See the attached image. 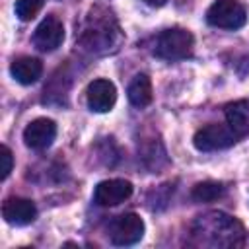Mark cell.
I'll list each match as a JSON object with an SVG mask.
<instances>
[{
  "instance_id": "cell-11",
  "label": "cell",
  "mask_w": 249,
  "mask_h": 249,
  "mask_svg": "<svg viewBox=\"0 0 249 249\" xmlns=\"http://www.w3.org/2000/svg\"><path fill=\"white\" fill-rule=\"evenodd\" d=\"M2 216L12 226H27L37 218V208L29 198L12 196L2 204Z\"/></svg>"
},
{
  "instance_id": "cell-12",
  "label": "cell",
  "mask_w": 249,
  "mask_h": 249,
  "mask_svg": "<svg viewBox=\"0 0 249 249\" xmlns=\"http://www.w3.org/2000/svg\"><path fill=\"white\" fill-rule=\"evenodd\" d=\"M10 72L14 76L16 82H19L21 86H31L35 84L41 74H43V62L35 56H19L12 62Z\"/></svg>"
},
{
  "instance_id": "cell-7",
  "label": "cell",
  "mask_w": 249,
  "mask_h": 249,
  "mask_svg": "<svg viewBox=\"0 0 249 249\" xmlns=\"http://www.w3.org/2000/svg\"><path fill=\"white\" fill-rule=\"evenodd\" d=\"M132 195V183L126 179H107L97 183L93 191V202L97 206H117Z\"/></svg>"
},
{
  "instance_id": "cell-5",
  "label": "cell",
  "mask_w": 249,
  "mask_h": 249,
  "mask_svg": "<svg viewBox=\"0 0 249 249\" xmlns=\"http://www.w3.org/2000/svg\"><path fill=\"white\" fill-rule=\"evenodd\" d=\"M89 21L80 37V43L88 49V51H93V53H105L109 51V47L113 45L115 41V31H117V25L111 27V16L105 18V19H99L95 14L89 16Z\"/></svg>"
},
{
  "instance_id": "cell-13",
  "label": "cell",
  "mask_w": 249,
  "mask_h": 249,
  "mask_svg": "<svg viewBox=\"0 0 249 249\" xmlns=\"http://www.w3.org/2000/svg\"><path fill=\"white\" fill-rule=\"evenodd\" d=\"M226 121L228 126L237 134V138L249 134V101L239 99L226 107Z\"/></svg>"
},
{
  "instance_id": "cell-6",
  "label": "cell",
  "mask_w": 249,
  "mask_h": 249,
  "mask_svg": "<svg viewBox=\"0 0 249 249\" xmlns=\"http://www.w3.org/2000/svg\"><path fill=\"white\" fill-rule=\"evenodd\" d=\"M142 235H144V220L134 212L121 214L111 222L109 237L115 245H121V247L134 245L142 239Z\"/></svg>"
},
{
  "instance_id": "cell-16",
  "label": "cell",
  "mask_w": 249,
  "mask_h": 249,
  "mask_svg": "<svg viewBox=\"0 0 249 249\" xmlns=\"http://www.w3.org/2000/svg\"><path fill=\"white\" fill-rule=\"evenodd\" d=\"M43 2L45 0H16V6H14L16 16L21 21H29L39 14V10L43 8Z\"/></svg>"
},
{
  "instance_id": "cell-3",
  "label": "cell",
  "mask_w": 249,
  "mask_h": 249,
  "mask_svg": "<svg viewBox=\"0 0 249 249\" xmlns=\"http://www.w3.org/2000/svg\"><path fill=\"white\" fill-rule=\"evenodd\" d=\"M206 21L220 29H239L247 21V12L235 0H216L206 10Z\"/></svg>"
},
{
  "instance_id": "cell-10",
  "label": "cell",
  "mask_w": 249,
  "mask_h": 249,
  "mask_svg": "<svg viewBox=\"0 0 249 249\" xmlns=\"http://www.w3.org/2000/svg\"><path fill=\"white\" fill-rule=\"evenodd\" d=\"M54 136H56V124L53 119H47V117H39V119L31 121L23 130V142L31 150L49 148L53 144Z\"/></svg>"
},
{
  "instance_id": "cell-9",
  "label": "cell",
  "mask_w": 249,
  "mask_h": 249,
  "mask_svg": "<svg viewBox=\"0 0 249 249\" xmlns=\"http://www.w3.org/2000/svg\"><path fill=\"white\" fill-rule=\"evenodd\" d=\"M86 99H88V107L93 113H107L113 109L117 101V88L111 80L97 78L88 86Z\"/></svg>"
},
{
  "instance_id": "cell-8",
  "label": "cell",
  "mask_w": 249,
  "mask_h": 249,
  "mask_svg": "<svg viewBox=\"0 0 249 249\" xmlns=\"http://www.w3.org/2000/svg\"><path fill=\"white\" fill-rule=\"evenodd\" d=\"M62 41H64V25L56 16H47L33 33V43L43 53H51L58 49Z\"/></svg>"
},
{
  "instance_id": "cell-15",
  "label": "cell",
  "mask_w": 249,
  "mask_h": 249,
  "mask_svg": "<svg viewBox=\"0 0 249 249\" xmlns=\"http://www.w3.org/2000/svg\"><path fill=\"white\" fill-rule=\"evenodd\" d=\"M226 193V187L218 181H202L196 183L191 191V198L196 202H214L218 198H222Z\"/></svg>"
},
{
  "instance_id": "cell-2",
  "label": "cell",
  "mask_w": 249,
  "mask_h": 249,
  "mask_svg": "<svg viewBox=\"0 0 249 249\" xmlns=\"http://www.w3.org/2000/svg\"><path fill=\"white\" fill-rule=\"evenodd\" d=\"M193 47H195V39L191 35V31L183 29V27H171L160 33L158 41H156V49L154 54L158 58L163 60H183L187 56L193 54Z\"/></svg>"
},
{
  "instance_id": "cell-18",
  "label": "cell",
  "mask_w": 249,
  "mask_h": 249,
  "mask_svg": "<svg viewBox=\"0 0 249 249\" xmlns=\"http://www.w3.org/2000/svg\"><path fill=\"white\" fill-rule=\"evenodd\" d=\"M148 6H154V8H160V6H163L167 0H144Z\"/></svg>"
},
{
  "instance_id": "cell-4",
  "label": "cell",
  "mask_w": 249,
  "mask_h": 249,
  "mask_svg": "<svg viewBox=\"0 0 249 249\" xmlns=\"http://www.w3.org/2000/svg\"><path fill=\"white\" fill-rule=\"evenodd\" d=\"M235 142H237V134L228 124H218V123H210L198 128L193 136V144L200 152L224 150V148L233 146Z\"/></svg>"
},
{
  "instance_id": "cell-1",
  "label": "cell",
  "mask_w": 249,
  "mask_h": 249,
  "mask_svg": "<svg viewBox=\"0 0 249 249\" xmlns=\"http://www.w3.org/2000/svg\"><path fill=\"white\" fill-rule=\"evenodd\" d=\"M191 235L195 243L206 247H237L243 243L245 230L243 226L224 214V212H208L198 216L191 226Z\"/></svg>"
},
{
  "instance_id": "cell-17",
  "label": "cell",
  "mask_w": 249,
  "mask_h": 249,
  "mask_svg": "<svg viewBox=\"0 0 249 249\" xmlns=\"http://www.w3.org/2000/svg\"><path fill=\"white\" fill-rule=\"evenodd\" d=\"M14 167V158H12V152L6 144L0 146V181H6L10 171Z\"/></svg>"
},
{
  "instance_id": "cell-14",
  "label": "cell",
  "mask_w": 249,
  "mask_h": 249,
  "mask_svg": "<svg viewBox=\"0 0 249 249\" xmlns=\"http://www.w3.org/2000/svg\"><path fill=\"white\" fill-rule=\"evenodd\" d=\"M126 95H128V101L134 105V107H146L152 103V82L146 74H138L132 78V82L128 84L126 88Z\"/></svg>"
}]
</instances>
